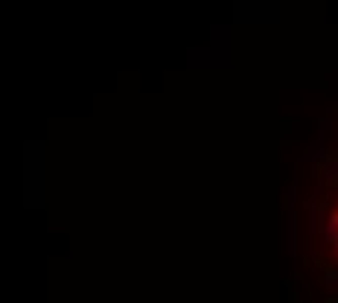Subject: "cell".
Segmentation results:
<instances>
[{
  "mask_svg": "<svg viewBox=\"0 0 338 303\" xmlns=\"http://www.w3.org/2000/svg\"><path fill=\"white\" fill-rule=\"evenodd\" d=\"M326 224H329V228H335V231H338V213H329V221H326Z\"/></svg>",
  "mask_w": 338,
  "mask_h": 303,
  "instance_id": "cell-1",
  "label": "cell"
}]
</instances>
